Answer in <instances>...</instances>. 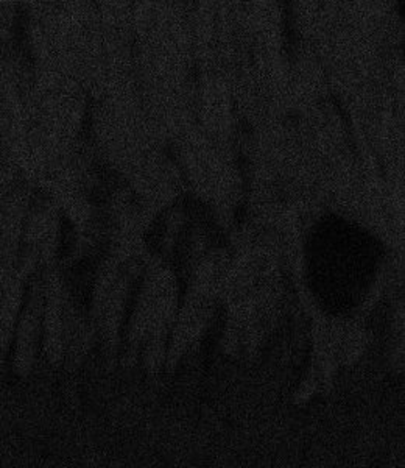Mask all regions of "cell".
I'll list each match as a JSON object with an SVG mask.
<instances>
[{
	"instance_id": "cell-1",
	"label": "cell",
	"mask_w": 405,
	"mask_h": 468,
	"mask_svg": "<svg viewBox=\"0 0 405 468\" xmlns=\"http://www.w3.org/2000/svg\"><path fill=\"white\" fill-rule=\"evenodd\" d=\"M32 200V183L17 180L6 203L5 218L0 229V284L4 288L16 269L21 253L22 236Z\"/></svg>"
}]
</instances>
